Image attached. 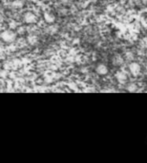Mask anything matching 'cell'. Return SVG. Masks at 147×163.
<instances>
[{
	"label": "cell",
	"instance_id": "cell-4",
	"mask_svg": "<svg viewBox=\"0 0 147 163\" xmlns=\"http://www.w3.org/2000/svg\"><path fill=\"white\" fill-rule=\"evenodd\" d=\"M96 72H97V74L99 75H107L109 72V69H108L107 65H105L103 63H100L97 65V67H96Z\"/></svg>",
	"mask_w": 147,
	"mask_h": 163
},
{
	"label": "cell",
	"instance_id": "cell-2",
	"mask_svg": "<svg viewBox=\"0 0 147 163\" xmlns=\"http://www.w3.org/2000/svg\"><path fill=\"white\" fill-rule=\"evenodd\" d=\"M128 68H129L130 73L133 76H138L141 72V66H140V64L137 62H131L129 64Z\"/></svg>",
	"mask_w": 147,
	"mask_h": 163
},
{
	"label": "cell",
	"instance_id": "cell-1",
	"mask_svg": "<svg viewBox=\"0 0 147 163\" xmlns=\"http://www.w3.org/2000/svg\"><path fill=\"white\" fill-rule=\"evenodd\" d=\"M0 37H1L3 41L7 42V43H11V42H13L16 39V34L12 30H5V31L1 33Z\"/></svg>",
	"mask_w": 147,
	"mask_h": 163
},
{
	"label": "cell",
	"instance_id": "cell-11",
	"mask_svg": "<svg viewBox=\"0 0 147 163\" xmlns=\"http://www.w3.org/2000/svg\"><path fill=\"white\" fill-rule=\"evenodd\" d=\"M61 2H63V3H67V2H69L70 0H60Z\"/></svg>",
	"mask_w": 147,
	"mask_h": 163
},
{
	"label": "cell",
	"instance_id": "cell-8",
	"mask_svg": "<svg viewBox=\"0 0 147 163\" xmlns=\"http://www.w3.org/2000/svg\"><path fill=\"white\" fill-rule=\"evenodd\" d=\"M27 42L30 45H35L37 42H38V37L36 35H29L27 37Z\"/></svg>",
	"mask_w": 147,
	"mask_h": 163
},
{
	"label": "cell",
	"instance_id": "cell-12",
	"mask_svg": "<svg viewBox=\"0 0 147 163\" xmlns=\"http://www.w3.org/2000/svg\"><path fill=\"white\" fill-rule=\"evenodd\" d=\"M30 1H32V2H37L38 0H30Z\"/></svg>",
	"mask_w": 147,
	"mask_h": 163
},
{
	"label": "cell",
	"instance_id": "cell-3",
	"mask_svg": "<svg viewBox=\"0 0 147 163\" xmlns=\"http://www.w3.org/2000/svg\"><path fill=\"white\" fill-rule=\"evenodd\" d=\"M23 19H24V22L27 23V24H33L35 23L37 21V17L34 13L32 12H26L23 16Z\"/></svg>",
	"mask_w": 147,
	"mask_h": 163
},
{
	"label": "cell",
	"instance_id": "cell-10",
	"mask_svg": "<svg viewBox=\"0 0 147 163\" xmlns=\"http://www.w3.org/2000/svg\"><path fill=\"white\" fill-rule=\"evenodd\" d=\"M137 89H138V87H137L136 83H129L127 86V90L129 92H135V91H137Z\"/></svg>",
	"mask_w": 147,
	"mask_h": 163
},
{
	"label": "cell",
	"instance_id": "cell-6",
	"mask_svg": "<svg viewBox=\"0 0 147 163\" xmlns=\"http://www.w3.org/2000/svg\"><path fill=\"white\" fill-rule=\"evenodd\" d=\"M123 62H124V59H123V57L121 56V55H119V54L115 55V56L112 58V63H113V65H115V66H120V65H122Z\"/></svg>",
	"mask_w": 147,
	"mask_h": 163
},
{
	"label": "cell",
	"instance_id": "cell-5",
	"mask_svg": "<svg viewBox=\"0 0 147 163\" xmlns=\"http://www.w3.org/2000/svg\"><path fill=\"white\" fill-rule=\"evenodd\" d=\"M115 78L119 83H124L127 80V74L124 71H117L115 73Z\"/></svg>",
	"mask_w": 147,
	"mask_h": 163
},
{
	"label": "cell",
	"instance_id": "cell-9",
	"mask_svg": "<svg viewBox=\"0 0 147 163\" xmlns=\"http://www.w3.org/2000/svg\"><path fill=\"white\" fill-rule=\"evenodd\" d=\"M23 2L21 1V0H14L13 2H12V6H13L14 8H17V9H19V8H22L23 7Z\"/></svg>",
	"mask_w": 147,
	"mask_h": 163
},
{
	"label": "cell",
	"instance_id": "cell-7",
	"mask_svg": "<svg viewBox=\"0 0 147 163\" xmlns=\"http://www.w3.org/2000/svg\"><path fill=\"white\" fill-rule=\"evenodd\" d=\"M44 19H45V21L47 23L51 24V23L54 22V21H55V16L50 13V12H45V13H44Z\"/></svg>",
	"mask_w": 147,
	"mask_h": 163
}]
</instances>
